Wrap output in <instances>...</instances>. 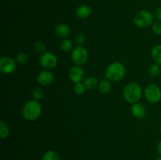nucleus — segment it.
I'll use <instances>...</instances> for the list:
<instances>
[{"mask_svg":"<svg viewBox=\"0 0 161 160\" xmlns=\"http://www.w3.org/2000/svg\"><path fill=\"white\" fill-rule=\"evenodd\" d=\"M123 94L126 101L133 104L140 100L142 96V89L138 83L131 82L126 85L124 88Z\"/></svg>","mask_w":161,"mask_h":160,"instance_id":"obj_1","label":"nucleus"},{"mask_svg":"<svg viewBox=\"0 0 161 160\" xmlns=\"http://www.w3.org/2000/svg\"><path fill=\"white\" fill-rule=\"evenodd\" d=\"M42 113V106L39 100H31L24 104L22 108V115L28 121H35Z\"/></svg>","mask_w":161,"mask_h":160,"instance_id":"obj_2","label":"nucleus"},{"mask_svg":"<svg viewBox=\"0 0 161 160\" xmlns=\"http://www.w3.org/2000/svg\"><path fill=\"white\" fill-rule=\"evenodd\" d=\"M126 75V67L122 63L113 62L107 67L105 70V76L107 79L111 82H119L122 80Z\"/></svg>","mask_w":161,"mask_h":160,"instance_id":"obj_3","label":"nucleus"},{"mask_svg":"<svg viewBox=\"0 0 161 160\" xmlns=\"http://www.w3.org/2000/svg\"><path fill=\"white\" fill-rule=\"evenodd\" d=\"M153 15L152 13L146 9L140 10L134 17V24L139 28H148L153 24Z\"/></svg>","mask_w":161,"mask_h":160,"instance_id":"obj_4","label":"nucleus"},{"mask_svg":"<svg viewBox=\"0 0 161 160\" xmlns=\"http://www.w3.org/2000/svg\"><path fill=\"white\" fill-rule=\"evenodd\" d=\"M89 53L87 50L83 45H77L72 50L71 58L75 65H83L87 61Z\"/></svg>","mask_w":161,"mask_h":160,"instance_id":"obj_5","label":"nucleus"},{"mask_svg":"<svg viewBox=\"0 0 161 160\" xmlns=\"http://www.w3.org/2000/svg\"><path fill=\"white\" fill-rule=\"evenodd\" d=\"M145 97L151 104H156L161 100V89L158 85L150 83L145 88Z\"/></svg>","mask_w":161,"mask_h":160,"instance_id":"obj_6","label":"nucleus"},{"mask_svg":"<svg viewBox=\"0 0 161 160\" xmlns=\"http://www.w3.org/2000/svg\"><path fill=\"white\" fill-rule=\"evenodd\" d=\"M39 64L46 70H52L58 64V58L51 52H45L39 56Z\"/></svg>","mask_w":161,"mask_h":160,"instance_id":"obj_7","label":"nucleus"},{"mask_svg":"<svg viewBox=\"0 0 161 160\" xmlns=\"http://www.w3.org/2000/svg\"><path fill=\"white\" fill-rule=\"evenodd\" d=\"M17 61L9 56H3L0 59V71L5 75H9L17 68Z\"/></svg>","mask_w":161,"mask_h":160,"instance_id":"obj_8","label":"nucleus"},{"mask_svg":"<svg viewBox=\"0 0 161 160\" xmlns=\"http://www.w3.org/2000/svg\"><path fill=\"white\" fill-rule=\"evenodd\" d=\"M69 77L74 84L81 83L82 80L83 79V77H84V70L81 66H73L69 70Z\"/></svg>","mask_w":161,"mask_h":160,"instance_id":"obj_9","label":"nucleus"},{"mask_svg":"<svg viewBox=\"0 0 161 160\" xmlns=\"http://www.w3.org/2000/svg\"><path fill=\"white\" fill-rule=\"evenodd\" d=\"M37 81L42 86H48L50 83H53L54 79V75L50 72V70H44L41 71L37 75Z\"/></svg>","mask_w":161,"mask_h":160,"instance_id":"obj_10","label":"nucleus"},{"mask_svg":"<svg viewBox=\"0 0 161 160\" xmlns=\"http://www.w3.org/2000/svg\"><path fill=\"white\" fill-rule=\"evenodd\" d=\"M132 115L137 119H144L146 116V108L142 103L137 102L133 104L130 108Z\"/></svg>","mask_w":161,"mask_h":160,"instance_id":"obj_11","label":"nucleus"},{"mask_svg":"<svg viewBox=\"0 0 161 160\" xmlns=\"http://www.w3.org/2000/svg\"><path fill=\"white\" fill-rule=\"evenodd\" d=\"M55 34L61 39H67L71 34V28L66 24H58L55 27Z\"/></svg>","mask_w":161,"mask_h":160,"instance_id":"obj_12","label":"nucleus"},{"mask_svg":"<svg viewBox=\"0 0 161 160\" xmlns=\"http://www.w3.org/2000/svg\"><path fill=\"white\" fill-rule=\"evenodd\" d=\"M92 9L88 5H81L76 9L75 13L77 17L81 19H86L91 15Z\"/></svg>","mask_w":161,"mask_h":160,"instance_id":"obj_13","label":"nucleus"},{"mask_svg":"<svg viewBox=\"0 0 161 160\" xmlns=\"http://www.w3.org/2000/svg\"><path fill=\"white\" fill-rule=\"evenodd\" d=\"M111 81H109L108 79H103L101 82H99L98 86H97V89L98 91L102 94H106L111 91L112 89V85Z\"/></svg>","mask_w":161,"mask_h":160,"instance_id":"obj_14","label":"nucleus"},{"mask_svg":"<svg viewBox=\"0 0 161 160\" xmlns=\"http://www.w3.org/2000/svg\"><path fill=\"white\" fill-rule=\"evenodd\" d=\"M98 83H99L97 78L93 76L87 77L83 81V84H84L86 89H90V90H92V89L97 88V86H98Z\"/></svg>","mask_w":161,"mask_h":160,"instance_id":"obj_15","label":"nucleus"},{"mask_svg":"<svg viewBox=\"0 0 161 160\" xmlns=\"http://www.w3.org/2000/svg\"><path fill=\"white\" fill-rule=\"evenodd\" d=\"M151 56L155 63L161 65V45H157L151 50Z\"/></svg>","mask_w":161,"mask_h":160,"instance_id":"obj_16","label":"nucleus"},{"mask_svg":"<svg viewBox=\"0 0 161 160\" xmlns=\"http://www.w3.org/2000/svg\"><path fill=\"white\" fill-rule=\"evenodd\" d=\"M42 160H60V157L57 152L53 150H49L42 155Z\"/></svg>","mask_w":161,"mask_h":160,"instance_id":"obj_17","label":"nucleus"},{"mask_svg":"<svg viewBox=\"0 0 161 160\" xmlns=\"http://www.w3.org/2000/svg\"><path fill=\"white\" fill-rule=\"evenodd\" d=\"M61 49L64 52H70L73 50V42L69 39H63L61 42Z\"/></svg>","mask_w":161,"mask_h":160,"instance_id":"obj_18","label":"nucleus"},{"mask_svg":"<svg viewBox=\"0 0 161 160\" xmlns=\"http://www.w3.org/2000/svg\"><path fill=\"white\" fill-rule=\"evenodd\" d=\"M9 133V128L6 122L1 121L0 122V137L1 139H5L8 136Z\"/></svg>","mask_w":161,"mask_h":160,"instance_id":"obj_19","label":"nucleus"},{"mask_svg":"<svg viewBox=\"0 0 161 160\" xmlns=\"http://www.w3.org/2000/svg\"><path fill=\"white\" fill-rule=\"evenodd\" d=\"M161 72V67L160 64H151L150 67H149V74L153 77H157L160 74Z\"/></svg>","mask_w":161,"mask_h":160,"instance_id":"obj_20","label":"nucleus"},{"mask_svg":"<svg viewBox=\"0 0 161 160\" xmlns=\"http://www.w3.org/2000/svg\"><path fill=\"white\" fill-rule=\"evenodd\" d=\"M86 40V35H85L84 33L80 32L75 35V39H74V42L77 45H83L85 43Z\"/></svg>","mask_w":161,"mask_h":160,"instance_id":"obj_21","label":"nucleus"},{"mask_svg":"<svg viewBox=\"0 0 161 160\" xmlns=\"http://www.w3.org/2000/svg\"><path fill=\"white\" fill-rule=\"evenodd\" d=\"M34 48L37 53H41V54L46 52V45L42 41H37V42H35Z\"/></svg>","mask_w":161,"mask_h":160,"instance_id":"obj_22","label":"nucleus"},{"mask_svg":"<svg viewBox=\"0 0 161 160\" xmlns=\"http://www.w3.org/2000/svg\"><path fill=\"white\" fill-rule=\"evenodd\" d=\"M28 56L25 53H20L16 56V61L19 64H25L28 62Z\"/></svg>","mask_w":161,"mask_h":160,"instance_id":"obj_23","label":"nucleus"},{"mask_svg":"<svg viewBox=\"0 0 161 160\" xmlns=\"http://www.w3.org/2000/svg\"><path fill=\"white\" fill-rule=\"evenodd\" d=\"M86 87H85L84 84L82 83H75L74 85V91L76 94L78 95H82L85 93L86 91Z\"/></svg>","mask_w":161,"mask_h":160,"instance_id":"obj_24","label":"nucleus"},{"mask_svg":"<svg viewBox=\"0 0 161 160\" xmlns=\"http://www.w3.org/2000/svg\"><path fill=\"white\" fill-rule=\"evenodd\" d=\"M32 97L34 100H41L43 97V90L41 88H36L32 92Z\"/></svg>","mask_w":161,"mask_h":160,"instance_id":"obj_25","label":"nucleus"},{"mask_svg":"<svg viewBox=\"0 0 161 160\" xmlns=\"http://www.w3.org/2000/svg\"><path fill=\"white\" fill-rule=\"evenodd\" d=\"M152 30L154 34L161 35V21L157 20V21L153 22L152 24Z\"/></svg>","mask_w":161,"mask_h":160,"instance_id":"obj_26","label":"nucleus"},{"mask_svg":"<svg viewBox=\"0 0 161 160\" xmlns=\"http://www.w3.org/2000/svg\"><path fill=\"white\" fill-rule=\"evenodd\" d=\"M155 17L157 20L161 21V6L157 8L155 10Z\"/></svg>","mask_w":161,"mask_h":160,"instance_id":"obj_27","label":"nucleus"},{"mask_svg":"<svg viewBox=\"0 0 161 160\" xmlns=\"http://www.w3.org/2000/svg\"><path fill=\"white\" fill-rule=\"evenodd\" d=\"M157 152H158L159 155H161V140L157 144Z\"/></svg>","mask_w":161,"mask_h":160,"instance_id":"obj_28","label":"nucleus"},{"mask_svg":"<svg viewBox=\"0 0 161 160\" xmlns=\"http://www.w3.org/2000/svg\"><path fill=\"white\" fill-rule=\"evenodd\" d=\"M157 160H161V155H159L157 158Z\"/></svg>","mask_w":161,"mask_h":160,"instance_id":"obj_29","label":"nucleus"},{"mask_svg":"<svg viewBox=\"0 0 161 160\" xmlns=\"http://www.w3.org/2000/svg\"><path fill=\"white\" fill-rule=\"evenodd\" d=\"M160 132H161V124H160Z\"/></svg>","mask_w":161,"mask_h":160,"instance_id":"obj_30","label":"nucleus"}]
</instances>
